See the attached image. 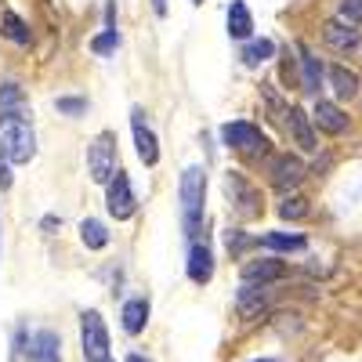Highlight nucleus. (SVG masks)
Listing matches in <instances>:
<instances>
[{"label": "nucleus", "instance_id": "nucleus-1", "mask_svg": "<svg viewBox=\"0 0 362 362\" xmlns=\"http://www.w3.org/2000/svg\"><path fill=\"white\" fill-rule=\"evenodd\" d=\"M0 156L8 163H29L37 156V134L22 109H0Z\"/></svg>", "mask_w": 362, "mask_h": 362}, {"label": "nucleus", "instance_id": "nucleus-2", "mask_svg": "<svg viewBox=\"0 0 362 362\" xmlns=\"http://www.w3.org/2000/svg\"><path fill=\"white\" fill-rule=\"evenodd\" d=\"M203 203H206V174L203 167H189L181 174V225H185L189 239H196L203 228Z\"/></svg>", "mask_w": 362, "mask_h": 362}, {"label": "nucleus", "instance_id": "nucleus-3", "mask_svg": "<svg viewBox=\"0 0 362 362\" xmlns=\"http://www.w3.org/2000/svg\"><path fill=\"white\" fill-rule=\"evenodd\" d=\"M87 170L90 181H98V185H109V177L116 174V138L109 131H102L87 145Z\"/></svg>", "mask_w": 362, "mask_h": 362}, {"label": "nucleus", "instance_id": "nucleus-4", "mask_svg": "<svg viewBox=\"0 0 362 362\" xmlns=\"http://www.w3.org/2000/svg\"><path fill=\"white\" fill-rule=\"evenodd\" d=\"M80 341H83L87 362H105L109 358V329H105V322L95 308L80 315Z\"/></svg>", "mask_w": 362, "mask_h": 362}, {"label": "nucleus", "instance_id": "nucleus-5", "mask_svg": "<svg viewBox=\"0 0 362 362\" xmlns=\"http://www.w3.org/2000/svg\"><path fill=\"white\" fill-rule=\"evenodd\" d=\"M221 138H225L228 148H235V153H247V156H264L268 153V138L261 134V127L247 124V119L225 124L221 127Z\"/></svg>", "mask_w": 362, "mask_h": 362}, {"label": "nucleus", "instance_id": "nucleus-6", "mask_svg": "<svg viewBox=\"0 0 362 362\" xmlns=\"http://www.w3.org/2000/svg\"><path fill=\"white\" fill-rule=\"evenodd\" d=\"M225 196H228V203L239 210V218H257V214H261V192L247 181V174L228 170V174H225Z\"/></svg>", "mask_w": 362, "mask_h": 362}, {"label": "nucleus", "instance_id": "nucleus-7", "mask_svg": "<svg viewBox=\"0 0 362 362\" xmlns=\"http://www.w3.org/2000/svg\"><path fill=\"white\" fill-rule=\"evenodd\" d=\"M105 206H109V214L116 218V221H127L131 214H134V189H131V177L124 174V170H116L112 177H109V196H105Z\"/></svg>", "mask_w": 362, "mask_h": 362}, {"label": "nucleus", "instance_id": "nucleus-8", "mask_svg": "<svg viewBox=\"0 0 362 362\" xmlns=\"http://www.w3.org/2000/svg\"><path fill=\"white\" fill-rule=\"evenodd\" d=\"M131 131H134V148H138V160L145 167H156L160 160V145H156V134L145 119V109H131Z\"/></svg>", "mask_w": 362, "mask_h": 362}, {"label": "nucleus", "instance_id": "nucleus-9", "mask_svg": "<svg viewBox=\"0 0 362 362\" xmlns=\"http://www.w3.org/2000/svg\"><path fill=\"white\" fill-rule=\"evenodd\" d=\"M268 174H272V185H276L279 192H286V189H297L300 181H305V163H300L297 156H290V153H279V156H272V163H268Z\"/></svg>", "mask_w": 362, "mask_h": 362}, {"label": "nucleus", "instance_id": "nucleus-10", "mask_svg": "<svg viewBox=\"0 0 362 362\" xmlns=\"http://www.w3.org/2000/svg\"><path fill=\"white\" fill-rule=\"evenodd\" d=\"M283 127L290 131V138L305 148V153H315V131H312V116L305 109H297V105H286L283 109Z\"/></svg>", "mask_w": 362, "mask_h": 362}, {"label": "nucleus", "instance_id": "nucleus-11", "mask_svg": "<svg viewBox=\"0 0 362 362\" xmlns=\"http://www.w3.org/2000/svg\"><path fill=\"white\" fill-rule=\"evenodd\" d=\"M268 297H272V290L264 283H243L239 293H235V308H239L243 319H254V315H261L268 308Z\"/></svg>", "mask_w": 362, "mask_h": 362}, {"label": "nucleus", "instance_id": "nucleus-12", "mask_svg": "<svg viewBox=\"0 0 362 362\" xmlns=\"http://www.w3.org/2000/svg\"><path fill=\"white\" fill-rule=\"evenodd\" d=\"M189 279L196 286H206L214 279V254H210V247L199 243V239H192V247H189Z\"/></svg>", "mask_w": 362, "mask_h": 362}, {"label": "nucleus", "instance_id": "nucleus-13", "mask_svg": "<svg viewBox=\"0 0 362 362\" xmlns=\"http://www.w3.org/2000/svg\"><path fill=\"white\" fill-rule=\"evenodd\" d=\"M312 124H315L319 131H326V134H344V131H348V116H344V109L334 105V102H315Z\"/></svg>", "mask_w": 362, "mask_h": 362}, {"label": "nucleus", "instance_id": "nucleus-14", "mask_svg": "<svg viewBox=\"0 0 362 362\" xmlns=\"http://www.w3.org/2000/svg\"><path fill=\"white\" fill-rule=\"evenodd\" d=\"M286 276V264L276 261V257H261V261H247L243 264V283H276Z\"/></svg>", "mask_w": 362, "mask_h": 362}, {"label": "nucleus", "instance_id": "nucleus-15", "mask_svg": "<svg viewBox=\"0 0 362 362\" xmlns=\"http://www.w3.org/2000/svg\"><path fill=\"white\" fill-rule=\"evenodd\" d=\"M29 362H62V341L51 329H40L29 341Z\"/></svg>", "mask_w": 362, "mask_h": 362}, {"label": "nucleus", "instance_id": "nucleus-16", "mask_svg": "<svg viewBox=\"0 0 362 362\" xmlns=\"http://www.w3.org/2000/svg\"><path fill=\"white\" fill-rule=\"evenodd\" d=\"M297 54H300V90L305 95H319V83H322V62L305 47L297 44Z\"/></svg>", "mask_w": 362, "mask_h": 362}, {"label": "nucleus", "instance_id": "nucleus-17", "mask_svg": "<svg viewBox=\"0 0 362 362\" xmlns=\"http://www.w3.org/2000/svg\"><path fill=\"white\" fill-rule=\"evenodd\" d=\"M322 40L334 47V51L348 54V51L358 47V29L355 25H344V22H326L322 25Z\"/></svg>", "mask_w": 362, "mask_h": 362}, {"label": "nucleus", "instance_id": "nucleus-18", "mask_svg": "<svg viewBox=\"0 0 362 362\" xmlns=\"http://www.w3.org/2000/svg\"><path fill=\"white\" fill-rule=\"evenodd\" d=\"M254 33V18H250V8L243 0H232L228 4V37L232 40H250Z\"/></svg>", "mask_w": 362, "mask_h": 362}, {"label": "nucleus", "instance_id": "nucleus-19", "mask_svg": "<svg viewBox=\"0 0 362 362\" xmlns=\"http://www.w3.org/2000/svg\"><path fill=\"white\" fill-rule=\"evenodd\" d=\"M0 33H4L11 44H18V47H29V44H33V33H29V25H25L15 11H4V15H0Z\"/></svg>", "mask_w": 362, "mask_h": 362}, {"label": "nucleus", "instance_id": "nucleus-20", "mask_svg": "<svg viewBox=\"0 0 362 362\" xmlns=\"http://www.w3.org/2000/svg\"><path fill=\"white\" fill-rule=\"evenodd\" d=\"M257 243L268 247V250H283V254H290V250H305V235H300V232H264Z\"/></svg>", "mask_w": 362, "mask_h": 362}, {"label": "nucleus", "instance_id": "nucleus-21", "mask_svg": "<svg viewBox=\"0 0 362 362\" xmlns=\"http://www.w3.org/2000/svg\"><path fill=\"white\" fill-rule=\"evenodd\" d=\"M119 319H124V329H127V334H141L145 322H148V300H145V297L127 300V305H124V315H119Z\"/></svg>", "mask_w": 362, "mask_h": 362}, {"label": "nucleus", "instance_id": "nucleus-22", "mask_svg": "<svg viewBox=\"0 0 362 362\" xmlns=\"http://www.w3.org/2000/svg\"><path fill=\"white\" fill-rule=\"evenodd\" d=\"M80 239H83V247L102 250V247L109 243V232H105V225H102L98 218H83V221H80Z\"/></svg>", "mask_w": 362, "mask_h": 362}, {"label": "nucleus", "instance_id": "nucleus-23", "mask_svg": "<svg viewBox=\"0 0 362 362\" xmlns=\"http://www.w3.org/2000/svg\"><path fill=\"white\" fill-rule=\"evenodd\" d=\"M329 83H334V95L337 98H355V90H358V76L344 66H334L329 69Z\"/></svg>", "mask_w": 362, "mask_h": 362}, {"label": "nucleus", "instance_id": "nucleus-24", "mask_svg": "<svg viewBox=\"0 0 362 362\" xmlns=\"http://www.w3.org/2000/svg\"><path fill=\"white\" fill-rule=\"evenodd\" d=\"M272 54H276V44H272V40H250V44L243 47V66L257 69V66L268 62Z\"/></svg>", "mask_w": 362, "mask_h": 362}, {"label": "nucleus", "instance_id": "nucleus-25", "mask_svg": "<svg viewBox=\"0 0 362 362\" xmlns=\"http://www.w3.org/2000/svg\"><path fill=\"white\" fill-rule=\"evenodd\" d=\"M308 214H312V206H308L305 196H286L279 203V218H286V221H305Z\"/></svg>", "mask_w": 362, "mask_h": 362}, {"label": "nucleus", "instance_id": "nucleus-26", "mask_svg": "<svg viewBox=\"0 0 362 362\" xmlns=\"http://www.w3.org/2000/svg\"><path fill=\"white\" fill-rule=\"evenodd\" d=\"M25 95H22V87L18 83H4L0 87V109H22Z\"/></svg>", "mask_w": 362, "mask_h": 362}, {"label": "nucleus", "instance_id": "nucleus-27", "mask_svg": "<svg viewBox=\"0 0 362 362\" xmlns=\"http://www.w3.org/2000/svg\"><path fill=\"white\" fill-rule=\"evenodd\" d=\"M116 47H119V33H116V29H105V33H98L95 40H90V51H95V54H109Z\"/></svg>", "mask_w": 362, "mask_h": 362}, {"label": "nucleus", "instance_id": "nucleus-28", "mask_svg": "<svg viewBox=\"0 0 362 362\" xmlns=\"http://www.w3.org/2000/svg\"><path fill=\"white\" fill-rule=\"evenodd\" d=\"M341 18L348 25H362V0H341Z\"/></svg>", "mask_w": 362, "mask_h": 362}, {"label": "nucleus", "instance_id": "nucleus-29", "mask_svg": "<svg viewBox=\"0 0 362 362\" xmlns=\"http://www.w3.org/2000/svg\"><path fill=\"white\" fill-rule=\"evenodd\" d=\"M54 105H58V112H69V116H76V112H83V109H87V102H83V98H58Z\"/></svg>", "mask_w": 362, "mask_h": 362}, {"label": "nucleus", "instance_id": "nucleus-30", "mask_svg": "<svg viewBox=\"0 0 362 362\" xmlns=\"http://www.w3.org/2000/svg\"><path fill=\"white\" fill-rule=\"evenodd\" d=\"M247 243H250V239L239 232V228H228V232H225V247H228V250H243Z\"/></svg>", "mask_w": 362, "mask_h": 362}, {"label": "nucleus", "instance_id": "nucleus-31", "mask_svg": "<svg viewBox=\"0 0 362 362\" xmlns=\"http://www.w3.org/2000/svg\"><path fill=\"white\" fill-rule=\"evenodd\" d=\"M0 189H11V163L0 156Z\"/></svg>", "mask_w": 362, "mask_h": 362}, {"label": "nucleus", "instance_id": "nucleus-32", "mask_svg": "<svg viewBox=\"0 0 362 362\" xmlns=\"http://www.w3.org/2000/svg\"><path fill=\"white\" fill-rule=\"evenodd\" d=\"M105 29H116V4L105 8Z\"/></svg>", "mask_w": 362, "mask_h": 362}, {"label": "nucleus", "instance_id": "nucleus-33", "mask_svg": "<svg viewBox=\"0 0 362 362\" xmlns=\"http://www.w3.org/2000/svg\"><path fill=\"white\" fill-rule=\"evenodd\" d=\"M153 11L156 15H167V0H153Z\"/></svg>", "mask_w": 362, "mask_h": 362}, {"label": "nucleus", "instance_id": "nucleus-34", "mask_svg": "<svg viewBox=\"0 0 362 362\" xmlns=\"http://www.w3.org/2000/svg\"><path fill=\"white\" fill-rule=\"evenodd\" d=\"M127 362H153V358H145V355H138V351H134V355H127Z\"/></svg>", "mask_w": 362, "mask_h": 362}, {"label": "nucleus", "instance_id": "nucleus-35", "mask_svg": "<svg viewBox=\"0 0 362 362\" xmlns=\"http://www.w3.org/2000/svg\"><path fill=\"white\" fill-rule=\"evenodd\" d=\"M257 362H272V358H257Z\"/></svg>", "mask_w": 362, "mask_h": 362}, {"label": "nucleus", "instance_id": "nucleus-36", "mask_svg": "<svg viewBox=\"0 0 362 362\" xmlns=\"http://www.w3.org/2000/svg\"><path fill=\"white\" fill-rule=\"evenodd\" d=\"M192 4H203V0H192Z\"/></svg>", "mask_w": 362, "mask_h": 362}, {"label": "nucleus", "instance_id": "nucleus-37", "mask_svg": "<svg viewBox=\"0 0 362 362\" xmlns=\"http://www.w3.org/2000/svg\"><path fill=\"white\" fill-rule=\"evenodd\" d=\"M105 362H109V358H105Z\"/></svg>", "mask_w": 362, "mask_h": 362}]
</instances>
